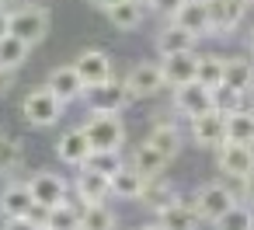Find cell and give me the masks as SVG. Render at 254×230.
<instances>
[{
	"label": "cell",
	"instance_id": "obj_7",
	"mask_svg": "<svg viewBox=\"0 0 254 230\" xmlns=\"http://www.w3.org/2000/svg\"><path fill=\"white\" fill-rule=\"evenodd\" d=\"M195 209H198V216H202V223H216L233 202H237V195L230 192V185H223V181H209V185H202L198 192H195Z\"/></svg>",
	"mask_w": 254,
	"mask_h": 230
},
{
	"label": "cell",
	"instance_id": "obj_9",
	"mask_svg": "<svg viewBox=\"0 0 254 230\" xmlns=\"http://www.w3.org/2000/svg\"><path fill=\"white\" fill-rule=\"evenodd\" d=\"M153 223L157 227H167V230H188V227H202V216H198V209H195L191 199L174 195L164 209L153 213Z\"/></svg>",
	"mask_w": 254,
	"mask_h": 230
},
{
	"label": "cell",
	"instance_id": "obj_30",
	"mask_svg": "<svg viewBox=\"0 0 254 230\" xmlns=\"http://www.w3.org/2000/svg\"><path fill=\"white\" fill-rule=\"evenodd\" d=\"M226 140H237V143H254V112H251V108L226 112Z\"/></svg>",
	"mask_w": 254,
	"mask_h": 230
},
{
	"label": "cell",
	"instance_id": "obj_38",
	"mask_svg": "<svg viewBox=\"0 0 254 230\" xmlns=\"http://www.w3.org/2000/svg\"><path fill=\"white\" fill-rule=\"evenodd\" d=\"M4 32H7V7L0 4V35H4Z\"/></svg>",
	"mask_w": 254,
	"mask_h": 230
},
{
	"label": "cell",
	"instance_id": "obj_8",
	"mask_svg": "<svg viewBox=\"0 0 254 230\" xmlns=\"http://www.w3.org/2000/svg\"><path fill=\"white\" fill-rule=\"evenodd\" d=\"M84 101H87V112H122L129 105V94H126V84L108 77L101 84H91L84 87Z\"/></svg>",
	"mask_w": 254,
	"mask_h": 230
},
{
	"label": "cell",
	"instance_id": "obj_19",
	"mask_svg": "<svg viewBox=\"0 0 254 230\" xmlns=\"http://www.w3.org/2000/svg\"><path fill=\"white\" fill-rule=\"evenodd\" d=\"M146 143H150L164 160H174V157L181 153V129H178L174 122L157 119V122L150 126V133H146Z\"/></svg>",
	"mask_w": 254,
	"mask_h": 230
},
{
	"label": "cell",
	"instance_id": "obj_36",
	"mask_svg": "<svg viewBox=\"0 0 254 230\" xmlns=\"http://www.w3.org/2000/svg\"><path fill=\"white\" fill-rule=\"evenodd\" d=\"M11 91H14V70L0 67V98H4V94H11Z\"/></svg>",
	"mask_w": 254,
	"mask_h": 230
},
{
	"label": "cell",
	"instance_id": "obj_43",
	"mask_svg": "<svg viewBox=\"0 0 254 230\" xmlns=\"http://www.w3.org/2000/svg\"><path fill=\"white\" fill-rule=\"evenodd\" d=\"M247 4H254V0H247Z\"/></svg>",
	"mask_w": 254,
	"mask_h": 230
},
{
	"label": "cell",
	"instance_id": "obj_32",
	"mask_svg": "<svg viewBox=\"0 0 254 230\" xmlns=\"http://www.w3.org/2000/svg\"><path fill=\"white\" fill-rule=\"evenodd\" d=\"M126 164H132L139 174H157V171H164V167H167V160H164V157H160V153H157V150H153L146 140H143V143L132 150V157H129Z\"/></svg>",
	"mask_w": 254,
	"mask_h": 230
},
{
	"label": "cell",
	"instance_id": "obj_6",
	"mask_svg": "<svg viewBox=\"0 0 254 230\" xmlns=\"http://www.w3.org/2000/svg\"><path fill=\"white\" fill-rule=\"evenodd\" d=\"M126 94L129 101H143V98H153L160 94L167 84H164V74H160V63H136L129 74H126Z\"/></svg>",
	"mask_w": 254,
	"mask_h": 230
},
{
	"label": "cell",
	"instance_id": "obj_21",
	"mask_svg": "<svg viewBox=\"0 0 254 230\" xmlns=\"http://www.w3.org/2000/svg\"><path fill=\"white\" fill-rule=\"evenodd\" d=\"M87 153H91V143H87V136H84L80 126H77V129H66V133L56 140V157H60L63 164H70V167H80V164L87 160Z\"/></svg>",
	"mask_w": 254,
	"mask_h": 230
},
{
	"label": "cell",
	"instance_id": "obj_44",
	"mask_svg": "<svg viewBox=\"0 0 254 230\" xmlns=\"http://www.w3.org/2000/svg\"><path fill=\"white\" fill-rule=\"evenodd\" d=\"M146 4H150V0H146Z\"/></svg>",
	"mask_w": 254,
	"mask_h": 230
},
{
	"label": "cell",
	"instance_id": "obj_25",
	"mask_svg": "<svg viewBox=\"0 0 254 230\" xmlns=\"http://www.w3.org/2000/svg\"><path fill=\"white\" fill-rule=\"evenodd\" d=\"M28 56H32V46H28V42H21V39L11 35V32L0 35V67H7V70L18 74V70L28 63Z\"/></svg>",
	"mask_w": 254,
	"mask_h": 230
},
{
	"label": "cell",
	"instance_id": "obj_41",
	"mask_svg": "<svg viewBox=\"0 0 254 230\" xmlns=\"http://www.w3.org/2000/svg\"><path fill=\"white\" fill-rule=\"evenodd\" d=\"M251 98H254V87H251Z\"/></svg>",
	"mask_w": 254,
	"mask_h": 230
},
{
	"label": "cell",
	"instance_id": "obj_23",
	"mask_svg": "<svg viewBox=\"0 0 254 230\" xmlns=\"http://www.w3.org/2000/svg\"><path fill=\"white\" fill-rule=\"evenodd\" d=\"M223 84L233 91H251L254 87V60L251 56H230L223 63Z\"/></svg>",
	"mask_w": 254,
	"mask_h": 230
},
{
	"label": "cell",
	"instance_id": "obj_16",
	"mask_svg": "<svg viewBox=\"0 0 254 230\" xmlns=\"http://www.w3.org/2000/svg\"><path fill=\"white\" fill-rule=\"evenodd\" d=\"M195 63H198L195 49H188V53H171V56H160V74H164V84H167V87H178V84H188V80H195Z\"/></svg>",
	"mask_w": 254,
	"mask_h": 230
},
{
	"label": "cell",
	"instance_id": "obj_35",
	"mask_svg": "<svg viewBox=\"0 0 254 230\" xmlns=\"http://www.w3.org/2000/svg\"><path fill=\"white\" fill-rule=\"evenodd\" d=\"M181 4H185V0H150V11H157V14H164V18H171Z\"/></svg>",
	"mask_w": 254,
	"mask_h": 230
},
{
	"label": "cell",
	"instance_id": "obj_1",
	"mask_svg": "<svg viewBox=\"0 0 254 230\" xmlns=\"http://www.w3.org/2000/svg\"><path fill=\"white\" fill-rule=\"evenodd\" d=\"M122 112H87V122L80 126L91 150H122L126 147V122Z\"/></svg>",
	"mask_w": 254,
	"mask_h": 230
},
{
	"label": "cell",
	"instance_id": "obj_22",
	"mask_svg": "<svg viewBox=\"0 0 254 230\" xmlns=\"http://www.w3.org/2000/svg\"><path fill=\"white\" fill-rule=\"evenodd\" d=\"M178 195V188L164 178V171H157V174H146V181H143V192H139V199L136 202H143L150 213H157V209H164L171 199Z\"/></svg>",
	"mask_w": 254,
	"mask_h": 230
},
{
	"label": "cell",
	"instance_id": "obj_39",
	"mask_svg": "<svg viewBox=\"0 0 254 230\" xmlns=\"http://www.w3.org/2000/svg\"><path fill=\"white\" fill-rule=\"evenodd\" d=\"M91 4H94V7H101V11H108L112 4H119V0H91Z\"/></svg>",
	"mask_w": 254,
	"mask_h": 230
},
{
	"label": "cell",
	"instance_id": "obj_5",
	"mask_svg": "<svg viewBox=\"0 0 254 230\" xmlns=\"http://www.w3.org/2000/svg\"><path fill=\"white\" fill-rule=\"evenodd\" d=\"M32 202H35V199H32L28 181L7 178V185L0 188V223H4V227H18V223H21V216L28 213V206H32Z\"/></svg>",
	"mask_w": 254,
	"mask_h": 230
},
{
	"label": "cell",
	"instance_id": "obj_37",
	"mask_svg": "<svg viewBox=\"0 0 254 230\" xmlns=\"http://www.w3.org/2000/svg\"><path fill=\"white\" fill-rule=\"evenodd\" d=\"M240 185H244V195H247V199H254V167L240 178Z\"/></svg>",
	"mask_w": 254,
	"mask_h": 230
},
{
	"label": "cell",
	"instance_id": "obj_20",
	"mask_svg": "<svg viewBox=\"0 0 254 230\" xmlns=\"http://www.w3.org/2000/svg\"><path fill=\"white\" fill-rule=\"evenodd\" d=\"M146 11H150L146 0H119V4H112L105 14H108V21H112L119 32H136V28L143 25Z\"/></svg>",
	"mask_w": 254,
	"mask_h": 230
},
{
	"label": "cell",
	"instance_id": "obj_33",
	"mask_svg": "<svg viewBox=\"0 0 254 230\" xmlns=\"http://www.w3.org/2000/svg\"><path fill=\"white\" fill-rule=\"evenodd\" d=\"M216 227H223V230H251V227H254V209H251L247 202H233V206L216 220Z\"/></svg>",
	"mask_w": 254,
	"mask_h": 230
},
{
	"label": "cell",
	"instance_id": "obj_3",
	"mask_svg": "<svg viewBox=\"0 0 254 230\" xmlns=\"http://www.w3.org/2000/svg\"><path fill=\"white\" fill-rule=\"evenodd\" d=\"M63 101L42 84V87H32L28 94H25V101H21V119L28 122V126H35V129H49V126H56L60 119H63Z\"/></svg>",
	"mask_w": 254,
	"mask_h": 230
},
{
	"label": "cell",
	"instance_id": "obj_17",
	"mask_svg": "<svg viewBox=\"0 0 254 230\" xmlns=\"http://www.w3.org/2000/svg\"><path fill=\"white\" fill-rule=\"evenodd\" d=\"M46 87L63 101V105H73L77 98H84V80L77 77V70H73V63H66V67H56L53 74H49V80H46Z\"/></svg>",
	"mask_w": 254,
	"mask_h": 230
},
{
	"label": "cell",
	"instance_id": "obj_34",
	"mask_svg": "<svg viewBox=\"0 0 254 230\" xmlns=\"http://www.w3.org/2000/svg\"><path fill=\"white\" fill-rule=\"evenodd\" d=\"M87 167H94V171H101V174H115L126 160H122V150H91L87 153V160H84Z\"/></svg>",
	"mask_w": 254,
	"mask_h": 230
},
{
	"label": "cell",
	"instance_id": "obj_15",
	"mask_svg": "<svg viewBox=\"0 0 254 230\" xmlns=\"http://www.w3.org/2000/svg\"><path fill=\"white\" fill-rule=\"evenodd\" d=\"M174 108H178L181 115L195 119V115H202L205 108H212V91H209L205 84H198V80L178 84V87H174Z\"/></svg>",
	"mask_w": 254,
	"mask_h": 230
},
{
	"label": "cell",
	"instance_id": "obj_12",
	"mask_svg": "<svg viewBox=\"0 0 254 230\" xmlns=\"http://www.w3.org/2000/svg\"><path fill=\"white\" fill-rule=\"evenodd\" d=\"M28 188H32V199L42 206H60L63 199H70V181L53 171H35L28 178Z\"/></svg>",
	"mask_w": 254,
	"mask_h": 230
},
{
	"label": "cell",
	"instance_id": "obj_13",
	"mask_svg": "<svg viewBox=\"0 0 254 230\" xmlns=\"http://www.w3.org/2000/svg\"><path fill=\"white\" fill-rule=\"evenodd\" d=\"M73 70H77V77L84 80V87L115 77V74H112V56H108L105 49H84V53L73 60Z\"/></svg>",
	"mask_w": 254,
	"mask_h": 230
},
{
	"label": "cell",
	"instance_id": "obj_40",
	"mask_svg": "<svg viewBox=\"0 0 254 230\" xmlns=\"http://www.w3.org/2000/svg\"><path fill=\"white\" fill-rule=\"evenodd\" d=\"M251 60H254V32H251Z\"/></svg>",
	"mask_w": 254,
	"mask_h": 230
},
{
	"label": "cell",
	"instance_id": "obj_14",
	"mask_svg": "<svg viewBox=\"0 0 254 230\" xmlns=\"http://www.w3.org/2000/svg\"><path fill=\"white\" fill-rule=\"evenodd\" d=\"M70 192L77 195V202H105V199L112 195V181H108V174H101V171L80 164V174H77V181L70 185Z\"/></svg>",
	"mask_w": 254,
	"mask_h": 230
},
{
	"label": "cell",
	"instance_id": "obj_11",
	"mask_svg": "<svg viewBox=\"0 0 254 230\" xmlns=\"http://www.w3.org/2000/svg\"><path fill=\"white\" fill-rule=\"evenodd\" d=\"M205 7H209V35H223L244 21L247 0H205Z\"/></svg>",
	"mask_w": 254,
	"mask_h": 230
},
{
	"label": "cell",
	"instance_id": "obj_42",
	"mask_svg": "<svg viewBox=\"0 0 254 230\" xmlns=\"http://www.w3.org/2000/svg\"><path fill=\"white\" fill-rule=\"evenodd\" d=\"M0 4H7V0H0Z\"/></svg>",
	"mask_w": 254,
	"mask_h": 230
},
{
	"label": "cell",
	"instance_id": "obj_29",
	"mask_svg": "<svg viewBox=\"0 0 254 230\" xmlns=\"http://www.w3.org/2000/svg\"><path fill=\"white\" fill-rule=\"evenodd\" d=\"M77 227H80V202L77 199H63L60 206H49L46 230H77Z\"/></svg>",
	"mask_w": 254,
	"mask_h": 230
},
{
	"label": "cell",
	"instance_id": "obj_31",
	"mask_svg": "<svg viewBox=\"0 0 254 230\" xmlns=\"http://www.w3.org/2000/svg\"><path fill=\"white\" fill-rule=\"evenodd\" d=\"M223 63H226V56H216V53L198 56V63H195V80L205 84L209 91H216V87L223 84Z\"/></svg>",
	"mask_w": 254,
	"mask_h": 230
},
{
	"label": "cell",
	"instance_id": "obj_24",
	"mask_svg": "<svg viewBox=\"0 0 254 230\" xmlns=\"http://www.w3.org/2000/svg\"><path fill=\"white\" fill-rule=\"evenodd\" d=\"M195 42H198V39H195L191 32H185L181 25H174V21H171V25H164V28H160V35H157V53H160V56L188 53V49H195Z\"/></svg>",
	"mask_w": 254,
	"mask_h": 230
},
{
	"label": "cell",
	"instance_id": "obj_4",
	"mask_svg": "<svg viewBox=\"0 0 254 230\" xmlns=\"http://www.w3.org/2000/svg\"><path fill=\"white\" fill-rule=\"evenodd\" d=\"M216 167H219V174H226L230 181H240V178L254 167V143L223 140V143L216 147Z\"/></svg>",
	"mask_w": 254,
	"mask_h": 230
},
{
	"label": "cell",
	"instance_id": "obj_27",
	"mask_svg": "<svg viewBox=\"0 0 254 230\" xmlns=\"http://www.w3.org/2000/svg\"><path fill=\"white\" fill-rule=\"evenodd\" d=\"M21 160H25V143H21L14 133L0 129V174L11 178V174L21 167Z\"/></svg>",
	"mask_w": 254,
	"mask_h": 230
},
{
	"label": "cell",
	"instance_id": "obj_18",
	"mask_svg": "<svg viewBox=\"0 0 254 230\" xmlns=\"http://www.w3.org/2000/svg\"><path fill=\"white\" fill-rule=\"evenodd\" d=\"M174 25H181L185 32H191L195 39L209 35V7H205V0H185V4L167 18Z\"/></svg>",
	"mask_w": 254,
	"mask_h": 230
},
{
	"label": "cell",
	"instance_id": "obj_10",
	"mask_svg": "<svg viewBox=\"0 0 254 230\" xmlns=\"http://www.w3.org/2000/svg\"><path fill=\"white\" fill-rule=\"evenodd\" d=\"M191 140L205 150H216L226 140V115L219 108H205L202 115L191 119Z\"/></svg>",
	"mask_w": 254,
	"mask_h": 230
},
{
	"label": "cell",
	"instance_id": "obj_28",
	"mask_svg": "<svg viewBox=\"0 0 254 230\" xmlns=\"http://www.w3.org/2000/svg\"><path fill=\"white\" fill-rule=\"evenodd\" d=\"M119 223V213L108 209V202H80V227L84 230H108Z\"/></svg>",
	"mask_w": 254,
	"mask_h": 230
},
{
	"label": "cell",
	"instance_id": "obj_2",
	"mask_svg": "<svg viewBox=\"0 0 254 230\" xmlns=\"http://www.w3.org/2000/svg\"><path fill=\"white\" fill-rule=\"evenodd\" d=\"M7 32L35 49L49 35V11L42 4H35V0H32V4H21L14 11H7Z\"/></svg>",
	"mask_w": 254,
	"mask_h": 230
},
{
	"label": "cell",
	"instance_id": "obj_26",
	"mask_svg": "<svg viewBox=\"0 0 254 230\" xmlns=\"http://www.w3.org/2000/svg\"><path fill=\"white\" fill-rule=\"evenodd\" d=\"M108 181H112V195H119V199H139L146 174H139L132 164H122V167H119Z\"/></svg>",
	"mask_w": 254,
	"mask_h": 230
}]
</instances>
